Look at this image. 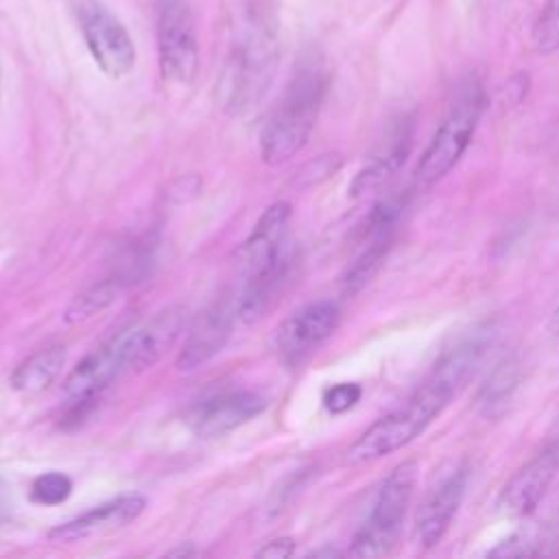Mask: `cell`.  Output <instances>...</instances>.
<instances>
[{"label": "cell", "mask_w": 559, "mask_h": 559, "mask_svg": "<svg viewBox=\"0 0 559 559\" xmlns=\"http://www.w3.org/2000/svg\"><path fill=\"white\" fill-rule=\"evenodd\" d=\"M325 87L328 74L321 59L312 55L301 59L282 98L262 127L260 155L266 164H282L306 146L321 109Z\"/></svg>", "instance_id": "1"}, {"label": "cell", "mask_w": 559, "mask_h": 559, "mask_svg": "<svg viewBox=\"0 0 559 559\" xmlns=\"http://www.w3.org/2000/svg\"><path fill=\"white\" fill-rule=\"evenodd\" d=\"M456 389L459 382H454L439 367H432L419 389L400 408L373 421L349 445V450L345 452V461L369 463L408 445L448 406Z\"/></svg>", "instance_id": "2"}, {"label": "cell", "mask_w": 559, "mask_h": 559, "mask_svg": "<svg viewBox=\"0 0 559 559\" xmlns=\"http://www.w3.org/2000/svg\"><path fill=\"white\" fill-rule=\"evenodd\" d=\"M290 221V205L277 201L269 205L258 218L253 231L242 242L240 262L245 269V288L236 301V312L245 321L258 319L271 295L284 275L282 247L286 240V229Z\"/></svg>", "instance_id": "3"}, {"label": "cell", "mask_w": 559, "mask_h": 559, "mask_svg": "<svg viewBox=\"0 0 559 559\" xmlns=\"http://www.w3.org/2000/svg\"><path fill=\"white\" fill-rule=\"evenodd\" d=\"M280 48L275 31L266 22L253 20L236 37L221 74L218 96L223 107L229 114H245L255 107L273 83Z\"/></svg>", "instance_id": "4"}, {"label": "cell", "mask_w": 559, "mask_h": 559, "mask_svg": "<svg viewBox=\"0 0 559 559\" xmlns=\"http://www.w3.org/2000/svg\"><path fill=\"white\" fill-rule=\"evenodd\" d=\"M417 472V461H404L382 480L371 513L352 542V557H382L393 550L413 498Z\"/></svg>", "instance_id": "5"}, {"label": "cell", "mask_w": 559, "mask_h": 559, "mask_svg": "<svg viewBox=\"0 0 559 559\" xmlns=\"http://www.w3.org/2000/svg\"><path fill=\"white\" fill-rule=\"evenodd\" d=\"M483 105L485 98L478 83H469L456 96L448 116L439 124L426 151L421 153V159L415 170V179L419 183H435L454 168V164L463 157L465 148L472 142V135L483 114Z\"/></svg>", "instance_id": "6"}, {"label": "cell", "mask_w": 559, "mask_h": 559, "mask_svg": "<svg viewBox=\"0 0 559 559\" xmlns=\"http://www.w3.org/2000/svg\"><path fill=\"white\" fill-rule=\"evenodd\" d=\"M70 11L96 66L111 79L135 66V46L124 24L100 0H70Z\"/></svg>", "instance_id": "7"}, {"label": "cell", "mask_w": 559, "mask_h": 559, "mask_svg": "<svg viewBox=\"0 0 559 559\" xmlns=\"http://www.w3.org/2000/svg\"><path fill=\"white\" fill-rule=\"evenodd\" d=\"M157 59L170 83H190L199 68V46L190 0H157Z\"/></svg>", "instance_id": "8"}, {"label": "cell", "mask_w": 559, "mask_h": 559, "mask_svg": "<svg viewBox=\"0 0 559 559\" xmlns=\"http://www.w3.org/2000/svg\"><path fill=\"white\" fill-rule=\"evenodd\" d=\"M341 319L334 301H312L295 310L275 332V354L286 367L301 365L336 330Z\"/></svg>", "instance_id": "9"}, {"label": "cell", "mask_w": 559, "mask_h": 559, "mask_svg": "<svg viewBox=\"0 0 559 559\" xmlns=\"http://www.w3.org/2000/svg\"><path fill=\"white\" fill-rule=\"evenodd\" d=\"M135 371L129 330L87 354L63 380V393L72 402H92L103 389L124 373Z\"/></svg>", "instance_id": "10"}, {"label": "cell", "mask_w": 559, "mask_h": 559, "mask_svg": "<svg viewBox=\"0 0 559 559\" xmlns=\"http://www.w3.org/2000/svg\"><path fill=\"white\" fill-rule=\"evenodd\" d=\"M266 408V400L253 391L223 393L194 404L186 413L188 428L203 439L223 437L251 421Z\"/></svg>", "instance_id": "11"}, {"label": "cell", "mask_w": 559, "mask_h": 559, "mask_svg": "<svg viewBox=\"0 0 559 559\" xmlns=\"http://www.w3.org/2000/svg\"><path fill=\"white\" fill-rule=\"evenodd\" d=\"M467 487V467L454 465L441 480L426 493L415 515V533L421 548H432L441 542L456 515Z\"/></svg>", "instance_id": "12"}, {"label": "cell", "mask_w": 559, "mask_h": 559, "mask_svg": "<svg viewBox=\"0 0 559 559\" xmlns=\"http://www.w3.org/2000/svg\"><path fill=\"white\" fill-rule=\"evenodd\" d=\"M559 474V439L548 443L542 452H537L528 463H524L504 485L500 493V507L509 515H526L531 513L552 480Z\"/></svg>", "instance_id": "13"}, {"label": "cell", "mask_w": 559, "mask_h": 559, "mask_svg": "<svg viewBox=\"0 0 559 559\" xmlns=\"http://www.w3.org/2000/svg\"><path fill=\"white\" fill-rule=\"evenodd\" d=\"M146 507V498L140 493H122L116 496L59 526L48 531V537L59 544H72L98 533H107L114 528H122L133 522Z\"/></svg>", "instance_id": "14"}, {"label": "cell", "mask_w": 559, "mask_h": 559, "mask_svg": "<svg viewBox=\"0 0 559 559\" xmlns=\"http://www.w3.org/2000/svg\"><path fill=\"white\" fill-rule=\"evenodd\" d=\"M236 317V304L229 306L227 301L216 304L205 314H201L177 356V367L181 371H192L212 360L225 347Z\"/></svg>", "instance_id": "15"}, {"label": "cell", "mask_w": 559, "mask_h": 559, "mask_svg": "<svg viewBox=\"0 0 559 559\" xmlns=\"http://www.w3.org/2000/svg\"><path fill=\"white\" fill-rule=\"evenodd\" d=\"M520 380H522V365L518 356H504L502 360H498L489 371V376L485 378V382L480 384L476 395V406L480 415L489 419L500 417L511 404L520 386Z\"/></svg>", "instance_id": "16"}, {"label": "cell", "mask_w": 559, "mask_h": 559, "mask_svg": "<svg viewBox=\"0 0 559 559\" xmlns=\"http://www.w3.org/2000/svg\"><path fill=\"white\" fill-rule=\"evenodd\" d=\"M63 362H66L63 345L44 347V349L31 354L26 360H22L13 369L9 384L20 393L44 391L46 386H50L57 380Z\"/></svg>", "instance_id": "17"}, {"label": "cell", "mask_w": 559, "mask_h": 559, "mask_svg": "<svg viewBox=\"0 0 559 559\" xmlns=\"http://www.w3.org/2000/svg\"><path fill=\"white\" fill-rule=\"evenodd\" d=\"M408 142L411 133L406 129L397 131L395 140L389 144L384 153H380L369 166H365L352 181V194H367L376 188H380L391 175L397 173V168L404 164L408 155Z\"/></svg>", "instance_id": "18"}, {"label": "cell", "mask_w": 559, "mask_h": 559, "mask_svg": "<svg viewBox=\"0 0 559 559\" xmlns=\"http://www.w3.org/2000/svg\"><path fill=\"white\" fill-rule=\"evenodd\" d=\"M391 236H393V229H384V231H376V234L367 236V247L354 260V264L347 269V273L343 277V286L347 293H358L378 273L380 264L384 262V258L389 253Z\"/></svg>", "instance_id": "19"}, {"label": "cell", "mask_w": 559, "mask_h": 559, "mask_svg": "<svg viewBox=\"0 0 559 559\" xmlns=\"http://www.w3.org/2000/svg\"><path fill=\"white\" fill-rule=\"evenodd\" d=\"M118 290H120V280H105L100 284L90 286L87 290L79 293L70 301V306L66 310V321L74 323V321H83V319L100 312L116 299Z\"/></svg>", "instance_id": "20"}, {"label": "cell", "mask_w": 559, "mask_h": 559, "mask_svg": "<svg viewBox=\"0 0 559 559\" xmlns=\"http://www.w3.org/2000/svg\"><path fill=\"white\" fill-rule=\"evenodd\" d=\"M72 493V480L63 472H46L35 478L31 487V500L44 507L61 504Z\"/></svg>", "instance_id": "21"}, {"label": "cell", "mask_w": 559, "mask_h": 559, "mask_svg": "<svg viewBox=\"0 0 559 559\" xmlns=\"http://www.w3.org/2000/svg\"><path fill=\"white\" fill-rule=\"evenodd\" d=\"M533 44L539 52L559 48V0H546L533 26Z\"/></svg>", "instance_id": "22"}, {"label": "cell", "mask_w": 559, "mask_h": 559, "mask_svg": "<svg viewBox=\"0 0 559 559\" xmlns=\"http://www.w3.org/2000/svg\"><path fill=\"white\" fill-rule=\"evenodd\" d=\"M362 395V389L356 384V382H341V384H334L325 391L323 395V406L338 415V413H345L349 408L356 406V402L360 400Z\"/></svg>", "instance_id": "23"}, {"label": "cell", "mask_w": 559, "mask_h": 559, "mask_svg": "<svg viewBox=\"0 0 559 559\" xmlns=\"http://www.w3.org/2000/svg\"><path fill=\"white\" fill-rule=\"evenodd\" d=\"M293 552H295V542L290 537H277V539L266 542L255 555L264 557V559H282Z\"/></svg>", "instance_id": "24"}, {"label": "cell", "mask_w": 559, "mask_h": 559, "mask_svg": "<svg viewBox=\"0 0 559 559\" xmlns=\"http://www.w3.org/2000/svg\"><path fill=\"white\" fill-rule=\"evenodd\" d=\"M11 513V491H9V485L0 478V524L7 522Z\"/></svg>", "instance_id": "25"}, {"label": "cell", "mask_w": 559, "mask_h": 559, "mask_svg": "<svg viewBox=\"0 0 559 559\" xmlns=\"http://www.w3.org/2000/svg\"><path fill=\"white\" fill-rule=\"evenodd\" d=\"M550 330L555 332V334H559V306L552 310V314H550Z\"/></svg>", "instance_id": "26"}, {"label": "cell", "mask_w": 559, "mask_h": 559, "mask_svg": "<svg viewBox=\"0 0 559 559\" xmlns=\"http://www.w3.org/2000/svg\"><path fill=\"white\" fill-rule=\"evenodd\" d=\"M557 439H559V435H557Z\"/></svg>", "instance_id": "27"}]
</instances>
